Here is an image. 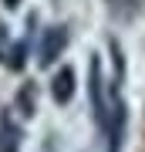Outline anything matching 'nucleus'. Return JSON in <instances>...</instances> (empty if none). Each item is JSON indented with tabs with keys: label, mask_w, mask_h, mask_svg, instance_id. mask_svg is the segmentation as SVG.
<instances>
[{
	"label": "nucleus",
	"mask_w": 145,
	"mask_h": 152,
	"mask_svg": "<svg viewBox=\"0 0 145 152\" xmlns=\"http://www.w3.org/2000/svg\"><path fill=\"white\" fill-rule=\"evenodd\" d=\"M64 44H68V31L64 27H51L44 34V41H41V61L44 64H54L61 58V51H64Z\"/></svg>",
	"instance_id": "obj_1"
},
{
	"label": "nucleus",
	"mask_w": 145,
	"mask_h": 152,
	"mask_svg": "<svg viewBox=\"0 0 145 152\" xmlns=\"http://www.w3.org/2000/svg\"><path fill=\"white\" fill-rule=\"evenodd\" d=\"M71 95H74V71L64 68V71H58L54 75V102H71Z\"/></svg>",
	"instance_id": "obj_2"
}]
</instances>
